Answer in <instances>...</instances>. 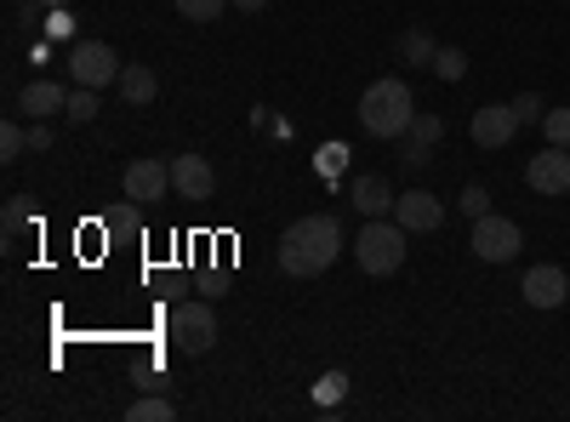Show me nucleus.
Masks as SVG:
<instances>
[{
    "label": "nucleus",
    "mask_w": 570,
    "mask_h": 422,
    "mask_svg": "<svg viewBox=\"0 0 570 422\" xmlns=\"http://www.w3.org/2000/svg\"><path fill=\"white\" fill-rule=\"evenodd\" d=\"M337 257H343V223L331 217V212L297 217L292 228L279 234V268H285V274H297V279L325 274Z\"/></svg>",
    "instance_id": "obj_1"
},
{
    "label": "nucleus",
    "mask_w": 570,
    "mask_h": 422,
    "mask_svg": "<svg viewBox=\"0 0 570 422\" xmlns=\"http://www.w3.org/2000/svg\"><path fill=\"white\" fill-rule=\"evenodd\" d=\"M411 120H416V98H411V86H405L400 75L365 86V98H360V126H365L371 137L400 144V137L411 131Z\"/></svg>",
    "instance_id": "obj_2"
},
{
    "label": "nucleus",
    "mask_w": 570,
    "mask_h": 422,
    "mask_svg": "<svg viewBox=\"0 0 570 422\" xmlns=\"http://www.w3.org/2000/svg\"><path fill=\"white\" fill-rule=\"evenodd\" d=\"M354 263L365 274H400L405 268V228L389 223V217H365V228L354 234Z\"/></svg>",
    "instance_id": "obj_3"
},
{
    "label": "nucleus",
    "mask_w": 570,
    "mask_h": 422,
    "mask_svg": "<svg viewBox=\"0 0 570 422\" xmlns=\"http://www.w3.org/2000/svg\"><path fill=\"white\" fill-rule=\"evenodd\" d=\"M166 332H171V349L177 354H212L217 314H212V303H177L171 320H166Z\"/></svg>",
    "instance_id": "obj_4"
},
{
    "label": "nucleus",
    "mask_w": 570,
    "mask_h": 422,
    "mask_svg": "<svg viewBox=\"0 0 570 422\" xmlns=\"http://www.w3.org/2000/svg\"><path fill=\"white\" fill-rule=\"evenodd\" d=\"M468 246H473V257H480V263H513L519 246H525V234H519L513 217L485 212V217H473V241Z\"/></svg>",
    "instance_id": "obj_5"
},
{
    "label": "nucleus",
    "mask_w": 570,
    "mask_h": 422,
    "mask_svg": "<svg viewBox=\"0 0 570 422\" xmlns=\"http://www.w3.org/2000/svg\"><path fill=\"white\" fill-rule=\"evenodd\" d=\"M120 52L115 46H104V40H80L75 52H69V75H75V86H91V91H104V86H120Z\"/></svg>",
    "instance_id": "obj_6"
},
{
    "label": "nucleus",
    "mask_w": 570,
    "mask_h": 422,
    "mask_svg": "<svg viewBox=\"0 0 570 422\" xmlns=\"http://www.w3.org/2000/svg\"><path fill=\"white\" fill-rule=\"evenodd\" d=\"M525 183L537 195H570V149H559V144H548L542 155H531L525 160Z\"/></svg>",
    "instance_id": "obj_7"
},
{
    "label": "nucleus",
    "mask_w": 570,
    "mask_h": 422,
    "mask_svg": "<svg viewBox=\"0 0 570 422\" xmlns=\"http://www.w3.org/2000/svg\"><path fill=\"white\" fill-rule=\"evenodd\" d=\"M468 131H473L480 149H508L513 131H519V115H513V104H480L473 120H468Z\"/></svg>",
    "instance_id": "obj_8"
},
{
    "label": "nucleus",
    "mask_w": 570,
    "mask_h": 422,
    "mask_svg": "<svg viewBox=\"0 0 570 422\" xmlns=\"http://www.w3.org/2000/svg\"><path fill=\"white\" fill-rule=\"evenodd\" d=\"M166 189H171V160H131L126 166V200H137V206H155V200H166Z\"/></svg>",
    "instance_id": "obj_9"
},
{
    "label": "nucleus",
    "mask_w": 570,
    "mask_h": 422,
    "mask_svg": "<svg viewBox=\"0 0 570 422\" xmlns=\"http://www.w3.org/2000/svg\"><path fill=\"white\" fill-rule=\"evenodd\" d=\"M394 223H400L405 234H434V228L445 223V200L428 195V189H405V195L394 200Z\"/></svg>",
    "instance_id": "obj_10"
},
{
    "label": "nucleus",
    "mask_w": 570,
    "mask_h": 422,
    "mask_svg": "<svg viewBox=\"0 0 570 422\" xmlns=\"http://www.w3.org/2000/svg\"><path fill=\"white\" fill-rule=\"evenodd\" d=\"M519 292H525L531 308H559V303L570 297V274H564L559 263H537V268H525Z\"/></svg>",
    "instance_id": "obj_11"
},
{
    "label": "nucleus",
    "mask_w": 570,
    "mask_h": 422,
    "mask_svg": "<svg viewBox=\"0 0 570 422\" xmlns=\"http://www.w3.org/2000/svg\"><path fill=\"white\" fill-rule=\"evenodd\" d=\"M171 189H177L183 200H212V195H217L212 160H206V155H177V160H171Z\"/></svg>",
    "instance_id": "obj_12"
},
{
    "label": "nucleus",
    "mask_w": 570,
    "mask_h": 422,
    "mask_svg": "<svg viewBox=\"0 0 570 422\" xmlns=\"http://www.w3.org/2000/svg\"><path fill=\"white\" fill-rule=\"evenodd\" d=\"M440 137H445V120H440V115H416L411 131L400 137V160H405V166H428V155H434Z\"/></svg>",
    "instance_id": "obj_13"
},
{
    "label": "nucleus",
    "mask_w": 570,
    "mask_h": 422,
    "mask_svg": "<svg viewBox=\"0 0 570 422\" xmlns=\"http://www.w3.org/2000/svg\"><path fill=\"white\" fill-rule=\"evenodd\" d=\"M18 109H23L29 120H52V115L69 109V91H63L58 80H29V86H23V98H18Z\"/></svg>",
    "instance_id": "obj_14"
},
{
    "label": "nucleus",
    "mask_w": 570,
    "mask_h": 422,
    "mask_svg": "<svg viewBox=\"0 0 570 422\" xmlns=\"http://www.w3.org/2000/svg\"><path fill=\"white\" fill-rule=\"evenodd\" d=\"M348 195H354V212H360V217H389V212H394V200H400V195H394L376 171L354 177V189H348Z\"/></svg>",
    "instance_id": "obj_15"
},
{
    "label": "nucleus",
    "mask_w": 570,
    "mask_h": 422,
    "mask_svg": "<svg viewBox=\"0 0 570 422\" xmlns=\"http://www.w3.org/2000/svg\"><path fill=\"white\" fill-rule=\"evenodd\" d=\"M155 91H160L155 69H142V63H126L120 69V98L126 104H155Z\"/></svg>",
    "instance_id": "obj_16"
},
{
    "label": "nucleus",
    "mask_w": 570,
    "mask_h": 422,
    "mask_svg": "<svg viewBox=\"0 0 570 422\" xmlns=\"http://www.w3.org/2000/svg\"><path fill=\"white\" fill-rule=\"evenodd\" d=\"M400 58H405L411 69H434L440 46H434V35H428V29H405V40H400Z\"/></svg>",
    "instance_id": "obj_17"
},
{
    "label": "nucleus",
    "mask_w": 570,
    "mask_h": 422,
    "mask_svg": "<svg viewBox=\"0 0 570 422\" xmlns=\"http://www.w3.org/2000/svg\"><path fill=\"white\" fill-rule=\"evenodd\" d=\"M171 416H177V405H171V400H160V394L126 405V422H171Z\"/></svg>",
    "instance_id": "obj_18"
},
{
    "label": "nucleus",
    "mask_w": 570,
    "mask_h": 422,
    "mask_svg": "<svg viewBox=\"0 0 570 422\" xmlns=\"http://www.w3.org/2000/svg\"><path fill=\"white\" fill-rule=\"evenodd\" d=\"M98 109H104V104H98V91H91V86H75V91H69V109H63V115H69L75 126H86V120H98Z\"/></svg>",
    "instance_id": "obj_19"
},
{
    "label": "nucleus",
    "mask_w": 570,
    "mask_h": 422,
    "mask_svg": "<svg viewBox=\"0 0 570 422\" xmlns=\"http://www.w3.org/2000/svg\"><path fill=\"white\" fill-rule=\"evenodd\" d=\"M223 7H228V0H177V18H188V23H217Z\"/></svg>",
    "instance_id": "obj_20"
},
{
    "label": "nucleus",
    "mask_w": 570,
    "mask_h": 422,
    "mask_svg": "<svg viewBox=\"0 0 570 422\" xmlns=\"http://www.w3.org/2000/svg\"><path fill=\"white\" fill-rule=\"evenodd\" d=\"M434 75H440V80H462V75H468V52H462V46H440Z\"/></svg>",
    "instance_id": "obj_21"
},
{
    "label": "nucleus",
    "mask_w": 570,
    "mask_h": 422,
    "mask_svg": "<svg viewBox=\"0 0 570 422\" xmlns=\"http://www.w3.org/2000/svg\"><path fill=\"white\" fill-rule=\"evenodd\" d=\"M542 131H548V144L570 149V109H548V115H542Z\"/></svg>",
    "instance_id": "obj_22"
},
{
    "label": "nucleus",
    "mask_w": 570,
    "mask_h": 422,
    "mask_svg": "<svg viewBox=\"0 0 570 422\" xmlns=\"http://www.w3.org/2000/svg\"><path fill=\"white\" fill-rule=\"evenodd\" d=\"M513 115H519V126H537V120L548 115V104L537 98V91H519V98H513Z\"/></svg>",
    "instance_id": "obj_23"
},
{
    "label": "nucleus",
    "mask_w": 570,
    "mask_h": 422,
    "mask_svg": "<svg viewBox=\"0 0 570 422\" xmlns=\"http://www.w3.org/2000/svg\"><path fill=\"white\" fill-rule=\"evenodd\" d=\"M468 217H485L491 212V195H485V183H468V189H462V200H456Z\"/></svg>",
    "instance_id": "obj_24"
},
{
    "label": "nucleus",
    "mask_w": 570,
    "mask_h": 422,
    "mask_svg": "<svg viewBox=\"0 0 570 422\" xmlns=\"http://www.w3.org/2000/svg\"><path fill=\"white\" fill-rule=\"evenodd\" d=\"M0 149H7V155H0V160L12 166V160H18L23 149H29V131H23V126H7V131H0Z\"/></svg>",
    "instance_id": "obj_25"
},
{
    "label": "nucleus",
    "mask_w": 570,
    "mask_h": 422,
    "mask_svg": "<svg viewBox=\"0 0 570 422\" xmlns=\"http://www.w3.org/2000/svg\"><path fill=\"white\" fill-rule=\"evenodd\" d=\"M343 389H348L343 371H325V377H320V405H337V400H343Z\"/></svg>",
    "instance_id": "obj_26"
},
{
    "label": "nucleus",
    "mask_w": 570,
    "mask_h": 422,
    "mask_svg": "<svg viewBox=\"0 0 570 422\" xmlns=\"http://www.w3.org/2000/svg\"><path fill=\"white\" fill-rule=\"evenodd\" d=\"M343 155H348L343 144H325V149H320V166H325V171H343Z\"/></svg>",
    "instance_id": "obj_27"
},
{
    "label": "nucleus",
    "mask_w": 570,
    "mask_h": 422,
    "mask_svg": "<svg viewBox=\"0 0 570 422\" xmlns=\"http://www.w3.org/2000/svg\"><path fill=\"white\" fill-rule=\"evenodd\" d=\"M46 144H52V126H46V120H29V149H46Z\"/></svg>",
    "instance_id": "obj_28"
},
{
    "label": "nucleus",
    "mask_w": 570,
    "mask_h": 422,
    "mask_svg": "<svg viewBox=\"0 0 570 422\" xmlns=\"http://www.w3.org/2000/svg\"><path fill=\"white\" fill-rule=\"evenodd\" d=\"M234 7H240V12H263V7H268V0H234Z\"/></svg>",
    "instance_id": "obj_29"
}]
</instances>
